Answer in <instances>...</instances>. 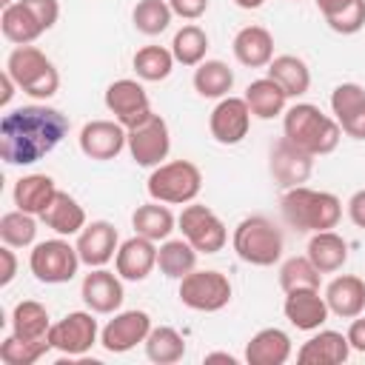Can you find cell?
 <instances>
[{
    "mask_svg": "<svg viewBox=\"0 0 365 365\" xmlns=\"http://www.w3.org/2000/svg\"><path fill=\"white\" fill-rule=\"evenodd\" d=\"M308 259L317 265L319 274H334L339 271L345 262H348V242L334 231H314L311 240H308V248H305Z\"/></svg>",
    "mask_w": 365,
    "mask_h": 365,
    "instance_id": "27",
    "label": "cell"
},
{
    "mask_svg": "<svg viewBox=\"0 0 365 365\" xmlns=\"http://www.w3.org/2000/svg\"><path fill=\"white\" fill-rule=\"evenodd\" d=\"M234 3H237L240 9H248V11H251V9H259L265 0H234Z\"/></svg>",
    "mask_w": 365,
    "mask_h": 365,
    "instance_id": "51",
    "label": "cell"
},
{
    "mask_svg": "<svg viewBox=\"0 0 365 365\" xmlns=\"http://www.w3.org/2000/svg\"><path fill=\"white\" fill-rule=\"evenodd\" d=\"M6 71L14 77L20 91L37 100H48L60 88V74L54 63L37 46H17L6 60Z\"/></svg>",
    "mask_w": 365,
    "mask_h": 365,
    "instance_id": "6",
    "label": "cell"
},
{
    "mask_svg": "<svg viewBox=\"0 0 365 365\" xmlns=\"http://www.w3.org/2000/svg\"><path fill=\"white\" fill-rule=\"evenodd\" d=\"M100 328L94 319V311H71L63 319L51 322L48 339L51 348L66 354V356H83L91 351V345H97Z\"/></svg>",
    "mask_w": 365,
    "mask_h": 365,
    "instance_id": "11",
    "label": "cell"
},
{
    "mask_svg": "<svg viewBox=\"0 0 365 365\" xmlns=\"http://www.w3.org/2000/svg\"><path fill=\"white\" fill-rule=\"evenodd\" d=\"M0 83H3V94H0V106L6 108V106L11 103V97H14V88H17V83H14V77H11L9 71H3V77H0Z\"/></svg>",
    "mask_w": 365,
    "mask_h": 365,
    "instance_id": "49",
    "label": "cell"
},
{
    "mask_svg": "<svg viewBox=\"0 0 365 365\" xmlns=\"http://www.w3.org/2000/svg\"><path fill=\"white\" fill-rule=\"evenodd\" d=\"M174 63H177V60H174L171 48H165V46H143V48H137V54L131 57L134 74H137L140 80H145V83H160V80H165V77L171 74Z\"/></svg>",
    "mask_w": 365,
    "mask_h": 365,
    "instance_id": "38",
    "label": "cell"
},
{
    "mask_svg": "<svg viewBox=\"0 0 365 365\" xmlns=\"http://www.w3.org/2000/svg\"><path fill=\"white\" fill-rule=\"evenodd\" d=\"M348 217L356 228H365V188L354 191L351 200H348Z\"/></svg>",
    "mask_w": 365,
    "mask_h": 365,
    "instance_id": "47",
    "label": "cell"
},
{
    "mask_svg": "<svg viewBox=\"0 0 365 365\" xmlns=\"http://www.w3.org/2000/svg\"><path fill=\"white\" fill-rule=\"evenodd\" d=\"M348 356H351L348 336L331 328H317V334L308 342H302V348L297 351L299 365H342Z\"/></svg>",
    "mask_w": 365,
    "mask_h": 365,
    "instance_id": "22",
    "label": "cell"
},
{
    "mask_svg": "<svg viewBox=\"0 0 365 365\" xmlns=\"http://www.w3.org/2000/svg\"><path fill=\"white\" fill-rule=\"evenodd\" d=\"M168 6L182 20H197L208 11V0H168Z\"/></svg>",
    "mask_w": 365,
    "mask_h": 365,
    "instance_id": "45",
    "label": "cell"
},
{
    "mask_svg": "<svg viewBox=\"0 0 365 365\" xmlns=\"http://www.w3.org/2000/svg\"><path fill=\"white\" fill-rule=\"evenodd\" d=\"M251 108L245 103V97H222L211 117H208V128H211V137L220 143V145H237L245 140L248 128H251Z\"/></svg>",
    "mask_w": 365,
    "mask_h": 365,
    "instance_id": "13",
    "label": "cell"
},
{
    "mask_svg": "<svg viewBox=\"0 0 365 365\" xmlns=\"http://www.w3.org/2000/svg\"><path fill=\"white\" fill-rule=\"evenodd\" d=\"M282 137L291 140L294 145H299L302 151H308L314 157H322V154H331L339 145L342 128H339V123L334 117L322 114L319 106L297 103V106L285 108Z\"/></svg>",
    "mask_w": 365,
    "mask_h": 365,
    "instance_id": "2",
    "label": "cell"
},
{
    "mask_svg": "<svg viewBox=\"0 0 365 365\" xmlns=\"http://www.w3.org/2000/svg\"><path fill=\"white\" fill-rule=\"evenodd\" d=\"M325 302L334 317L354 319L365 311V282L354 274H339L325 288Z\"/></svg>",
    "mask_w": 365,
    "mask_h": 365,
    "instance_id": "23",
    "label": "cell"
},
{
    "mask_svg": "<svg viewBox=\"0 0 365 365\" xmlns=\"http://www.w3.org/2000/svg\"><path fill=\"white\" fill-rule=\"evenodd\" d=\"M174 225H177V217L171 214V208H168L165 202H157V200H154V202H145V205H137L134 214H131V228H134V234L148 237V240H154V242L168 240L171 231H174Z\"/></svg>",
    "mask_w": 365,
    "mask_h": 365,
    "instance_id": "29",
    "label": "cell"
},
{
    "mask_svg": "<svg viewBox=\"0 0 365 365\" xmlns=\"http://www.w3.org/2000/svg\"><path fill=\"white\" fill-rule=\"evenodd\" d=\"M0 31H3V37H6L9 43H14V46H31V43L43 34V26L37 23V17H34L20 0H14V3L3 6Z\"/></svg>",
    "mask_w": 365,
    "mask_h": 365,
    "instance_id": "32",
    "label": "cell"
},
{
    "mask_svg": "<svg viewBox=\"0 0 365 365\" xmlns=\"http://www.w3.org/2000/svg\"><path fill=\"white\" fill-rule=\"evenodd\" d=\"M157 265V242L148 237H128L125 242H120L117 257H114V268L123 279L128 282H143Z\"/></svg>",
    "mask_w": 365,
    "mask_h": 365,
    "instance_id": "21",
    "label": "cell"
},
{
    "mask_svg": "<svg viewBox=\"0 0 365 365\" xmlns=\"http://www.w3.org/2000/svg\"><path fill=\"white\" fill-rule=\"evenodd\" d=\"M80 151L88 160H114L123 148H128V131L117 120H91L80 128Z\"/></svg>",
    "mask_w": 365,
    "mask_h": 365,
    "instance_id": "14",
    "label": "cell"
},
{
    "mask_svg": "<svg viewBox=\"0 0 365 365\" xmlns=\"http://www.w3.org/2000/svg\"><path fill=\"white\" fill-rule=\"evenodd\" d=\"M268 77L282 86L288 97H302L311 88V68L297 54H279L268 63Z\"/></svg>",
    "mask_w": 365,
    "mask_h": 365,
    "instance_id": "30",
    "label": "cell"
},
{
    "mask_svg": "<svg viewBox=\"0 0 365 365\" xmlns=\"http://www.w3.org/2000/svg\"><path fill=\"white\" fill-rule=\"evenodd\" d=\"M231 245H234V251L242 262L268 268V265L279 262L282 248H285V237L274 225V220H268L262 214H251V217L237 222Z\"/></svg>",
    "mask_w": 365,
    "mask_h": 365,
    "instance_id": "4",
    "label": "cell"
},
{
    "mask_svg": "<svg viewBox=\"0 0 365 365\" xmlns=\"http://www.w3.org/2000/svg\"><path fill=\"white\" fill-rule=\"evenodd\" d=\"M282 314L297 331H317L328 322L331 311L325 297H319V288H297V291H285Z\"/></svg>",
    "mask_w": 365,
    "mask_h": 365,
    "instance_id": "19",
    "label": "cell"
},
{
    "mask_svg": "<svg viewBox=\"0 0 365 365\" xmlns=\"http://www.w3.org/2000/svg\"><path fill=\"white\" fill-rule=\"evenodd\" d=\"M205 362H228V365H237V356H231L225 351H214V354H205Z\"/></svg>",
    "mask_w": 365,
    "mask_h": 365,
    "instance_id": "50",
    "label": "cell"
},
{
    "mask_svg": "<svg viewBox=\"0 0 365 365\" xmlns=\"http://www.w3.org/2000/svg\"><path fill=\"white\" fill-rule=\"evenodd\" d=\"M205 51H208V34L197 26V23H188L182 26L174 40H171V54L180 66H191L197 68L202 60H205Z\"/></svg>",
    "mask_w": 365,
    "mask_h": 365,
    "instance_id": "39",
    "label": "cell"
},
{
    "mask_svg": "<svg viewBox=\"0 0 365 365\" xmlns=\"http://www.w3.org/2000/svg\"><path fill=\"white\" fill-rule=\"evenodd\" d=\"M143 345H145V356L151 362H157V365H174V362H180L185 356V339L171 325L151 328Z\"/></svg>",
    "mask_w": 365,
    "mask_h": 365,
    "instance_id": "37",
    "label": "cell"
},
{
    "mask_svg": "<svg viewBox=\"0 0 365 365\" xmlns=\"http://www.w3.org/2000/svg\"><path fill=\"white\" fill-rule=\"evenodd\" d=\"M197 248L182 237V240H163L157 248V268L171 277V279H182L185 274H191L197 268Z\"/></svg>",
    "mask_w": 365,
    "mask_h": 365,
    "instance_id": "35",
    "label": "cell"
},
{
    "mask_svg": "<svg viewBox=\"0 0 365 365\" xmlns=\"http://www.w3.org/2000/svg\"><path fill=\"white\" fill-rule=\"evenodd\" d=\"M322 274L317 271V265L305 257H288L279 265V288L282 291H297V288H319Z\"/></svg>",
    "mask_w": 365,
    "mask_h": 365,
    "instance_id": "42",
    "label": "cell"
},
{
    "mask_svg": "<svg viewBox=\"0 0 365 365\" xmlns=\"http://www.w3.org/2000/svg\"><path fill=\"white\" fill-rule=\"evenodd\" d=\"M34 237H37L34 214H26V211L14 208V211L0 217V240H3V245L29 248V245H34Z\"/></svg>",
    "mask_w": 365,
    "mask_h": 365,
    "instance_id": "41",
    "label": "cell"
},
{
    "mask_svg": "<svg viewBox=\"0 0 365 365\" xmlns=\"http://www.w3.org/2000/svg\"><path fill=\"white\" fill-rule=\"evenodd\" d=\"M234 57L248 68H262L274 60V37L262 26H242L234 34Z\"/></svg>",
    "mask_w": 365,
    "mask_h": 365,
    "instance_id": "25",
    "label": "cell"
},
{
    "mask_svg": "<svg viewBox=\"0 0 365 365\" xmlns=\"http://www.w3.org/2000/svg\"><path fill=\"white\" fill-rule=\"evenodd\" d=\"M40 220L57 237H74V234H80L86 228V211H83V205L68 191H60V188H57L54 200L46 205V211L40 214Z\"/></svg>",
    "mask_w": 365,
    "mask_h": 365,
    "instance_id": "26",
    "label": "cell"
},
{
    "mask_svg": "<svg viewBox=\"0 0 365 365\" xmlns=\"http://www.w3.org/2000/svg\"><path fill=\"white\" fill-rule=\"evenodd\" d=\"M282 217L297 231H328L336 228L342 217V202L331 191H314L308 185H294L282 191Z\"/></svg>",
    "mask_w": 365,
    "mask_h": 365,
    "instance_id": "3",
    "label": "cell"
},
{
    "mask_svg": "<svg viewBox=\"0 0 365 365\" xmlns=\"http://www.w3.org/2000/svg\"><path fill=\"white\" fill-rule=\"evenodd\" d=\"M171 6L168 0H140L131 11V23L140 34L145 37H154V34H163L168 26H171Z\"/></svg>",
    "mask_w": 365,
    "mask_h": 365,
    "instance_id": "40",
    "label": "cell"
},
{
    "mask_svg": "<svg viewBox=\"0 0 365 365\" xmlns=\"http://www.w3.org/2000/svg\"><path fill=\"white\" fill-rule=\"evenodd\" d=\"M234 88V71L222 60H202L194 68V91L208 100H222Z\"/></svg>",
    "mask_w": 365,
    "mask_h": 365,
    "instance_id": "36",
    "label": "cell"
},
{
    "mask_svg": "<svg viewBox=\"0 0 365 365\" xmlns=\"http://www.w3.org/2000/svg\"><path fill=\"white\" fill-rule=\"evenodd\" d=\"M80 297H83L88 311H94V314H114V311H120L123 297H125L123 277L114 274V271H106V268H91L83 277Z\"/></svg>",
    "mask_w": 365,
    "mask_h": 365,
    "instance_id": "18",
    "label": "cell"
},
{
    "mask_svg": "<svg viewBox=\"0 0 365 365\" xmlns=\"http://www.w3.org/2000/svg\"><path fill=\"white\" fill-rule=\"evenodd\" d=\"M151 317L145 311H117L106 328L100 331V345L108 354H125L131 348H137L140 342H145L148 331H151Z\"/></svg>",
    "mask_w": 365,
    "mask_h": 365,
    "instance_id": "12",
    "label": "cell"
},
{
    "mask_svg": "<svg viewBox=\"0 0 365 365\" xmlns=\"http://www.w3.org/2000/svg\"><path fill=\"white\" fill-rule=\"evenodd\" d=\"M297 3H299V0H297Z\"/></svg>",
    "mask_w": 365,
    "mask_h": 365,
    "instance_id": "52",
    "label": "cell"
},
{
    "mask_svg": "<svg viewBox=\"0 0 365 365\" xmlns=\"http://www.w3.org/2000/svg\"><path fill=\"white\" fill-rule=\"evenodd\" d=\"M345 336H348V345H351V351H359V354H365V317H354V322L348 325Z\"/></svg>",
    "mask_w": 365,
    "mask_h": 365,
    "instance_id": "46",
    "label": "cell"
},
{
    "mask_svg": "<svg viewBox=\"0 0 365 365\" xmlns=\"http://www.w3.org/2000/svg\"><path fill=\"white\" fill-rule=\"evenodd\" d=\"M180 302L191 311L214 314L231 302V282L220 271H191L180 279Z\"/></svg>",
    "mask_w": 365,
    "mask_h": 365,
    "instance_id": "8",
    "label": "cell"
},
{
    "mask_svg": "<svg viewBox=\"0 0 365 365\" xmlns=\"http://www.w3.org/2000/svg\"><path fill=\"white\" fill-rule=\"evenodd\" d=\"M77 254L80 262L88 268H103L106 262H111L117 257L120 248V234L108 220H94L86 222V228L77 234Z\"/></svg>",
    "mask_w": 365,
    "mask_h": 365,
    "instance_id": "17",
    "label": "cell"
},
{
    "mask_svg": "<svg viewBox=\"0 0 365 365\" xmlns=\"http://www.w3.org/2000/svg\"><path fill=\"white\" fill-rule=\"evenodd\" d=\"M148 197L165 205H188L202 191V171L191 160L160 163L145 180Z\"/></svg>",
    "mask_w": 365,
    "mask_h": 365,
    "instance_id": "5",
    "label": "cell"
},
{
    "mask_svg": "<svg viewBox=\"0 0 365 365\" xmlns=\"http://www.w3.org/2000/svg\"><path fill=\"white\" fill-rule=\"evenodd\" d=\"M80 254H77V245H71L68 240L63 237H54V240H43L31 248L29 254V268L34 274L37 282H46V285H63V282H71L77 277V268H80Z\"/></svg>",
    "mask_w": 365,
    "mask_h": 365,
    "instance_id": "7",
    "label": "cell"
},
{
    "mask_svg": "<svg viewBox=\"0 0 365 365\" xmlns=\"http://www.w3.org/2000/svg\"><path fill=\"white\" fill-rule=\"evenodd\" d=\"M317 9L336 34H356L365 26V0H317Z\"/></svg>",
    "mask_w": 365,
    "mask_h": 365,
    "instance_id": "33",
    "label": "cell"
},
{
    "mask_svg": "<svg viewBox=\"0 0 365 365\" xmlns=\"http://www.w3.org/2000/svg\"><path fill=\"white\" fill-rule=\"evenodd\" d=\"M54 194H57V185L48 174H26L14 182V191H11L14 205L34 217H40L46 211V205L54 200Z\"/></svg>",
    "mask_w": 365,
    "mask_h": 365,
    "instance_id": "28",
    "label": "cell"
},
{
    "mask_svg": "<svg viewBox=\"0 0 365 365\" xmlns=\"http://www.w3.org/2000/svg\"><path fill=\"white\" fill-rule=\"evenodd\" d=\"M245 103L251 108L254 117L259 120H274L277 114H285V103H288V94L282 91V86L271 77H259L254 83H248L245 88Z\"/></svg>",
    "mask_w": 365,
    "mask_h": 365,
    "instance_id": "31",
    "label": "cell"
},
{
    "mask_svg": "<svg viewBox=\"0 0 365 365\" xmlns=\"http://www.w3.org/2000/svg\"><path fill=\"white\" fill-rule=\"evenodd\" d=\"M331 111L342 134L365 140V88L359 83H339L331 91Z\"/></svg>",
    "mask_w": 365,
    "mask_h": 365,
    "instance_id": "20",
    "label": "cell"
},
{
    "mask_svg": "<svg viewBox=\"0 0 365 365\" xmlns=\"http://www.w3.org/2000/svg\"><path fill=\"white\" fill-rule=\"evenodd\" d=\"M51 351V339H20V336H6L0 342V359L6 365H34L40 356Z\"/></svg>",
    "mask_w": 365,
    "mask_h": 365,
    "instance_id": "43",
    "label": "cell"
},
{
    "mask_svg": "<svg viewBox=\"0 0 365 365\" xmlns=\"http://www.w3.org/2000/svg\"><path fill=\"white\" fill-rule=\"evenodd\" d=\"M268 168H271V177L282 185V188H294V185H302L311 171H314V154L302 151L299 145H294L291 140H277L271 145V157H268Z\"/></svg>",
    "mask_w": 365,
    "mask_h": 365,
    "instance_id": "16",
    "label": "cell"
},
{
    "mask_svg": "<svg viewBox=\"0 0 365 365\" xmlns=\"http://www.w3.org/2000/svg\"><path fill=\"white\" fill-rule=\"evenodd\" d=\"M177 225L182 231V237L200 251V254H217L225 248L228 242V228L225 222L208 208V205H200V202H188L182 208V214L177 217Z\"/></svg>",
    "mask_w": 365,
    "mask_h": 365,
    "instance_id": "9",
    "label": "cell"
},
{
    "mask_svg": "<svg viewBox=\"0 0 365 365\" xmlns=\"http://www.w3.org/2000/svg\"><path fill=\"white\" fill-rule=\"evenodd\" d=\"M106 108L114 114L117 123H123L125 128L143 123L148 114H151V103H148V94L145 88L137 83V80H114L108 88H106Z\"/></svg>",
    "mask_w": 365,
    "mask_h": 365,
    "instance_id": "15",
    "label": "cell"
},
{
    "mask_svg": "<svg viewBox=\"0 0 365 365\" xmlns=\"http://www.w3.org/2000/svg\"><path fill=\"white\" fill-rule=\"evenodd\" d=\"M291 359V336L282 328H262L245 345L248 365H285Z\"/></svg>",
    "mask_w": 365,
    "mask_h": 365,
    "instance_id": "24",
    "label": "cell"
},
{
    "mask_svg": "<svg viewBox=\"0 0 365 365\" xmlns=\"http://www.w3.org/2000/svg\"><path fill=\"white\" fill-rule=\"evenodd\" d=\"M20 3L37 17V23L43 26V31H48L57 23V17H60V3L57 0H20Z\"/></svg>",
    "mask_w": 365,
    "mask_h": 365,
    "instance_id": "44",
    "label": "cell"
},
{
    "mask_svg": "<svg viewBox=\"0 0 365 365\" xmlns=\"http://www.w3.org/2000/svg\"><path fill=\"white\" fill-rule=\"evenodd\" d=\"M51 331V319L43 302L37 299H23L14 305L11 311V334L20 339H48Z\"/></svg>",
    "mask_w": 365,
    "mask_h": 365,
    "instance_id": "34",
    "label": "cell"
},
{
    "mask_svg": "<svg viewBox=\"0 0 365 365\" xmlns=\"http://www.w3.org/2000/svg\"><path fill=\"white\" fill-rule=\"evenodd\" d=\"M125 131H128V151L137 165L157 168L160 163H165V157L171 151V134H168V123L160 114L151 111L143 123H137Z\"/></svg>",
    "mask_w": 365,
    "mask_h": 365,
    "instance_id": "10",
    "label": "cell"
},
{
    "mask_svg": "<svg viewBox=\"0 0 365 365\" xmlns=\"http://www.w3.org/2000/svg\"><path fill=\"white\" fill-rule=\"evenodd\" d=\"M0 259H3V271H0V285H9L17 274V257H14V248L11 245H3L0 248Z\"/></svg>",
    "mask_w": 365,
    "mask_h": 365,
    "instance_id": "48",
    "label": "cell"
},
{
    "mask_svg": "<svg viewBox=\"0 0 365 365\" xmlns=\"http://www.w3.org/2000/svg\"><path fill=\"white\" fill-rule=\"evenodd\" d=\"M68 134V117L51 106H20L0 120V157L9 165H34Z\"/></svg>",
    "mask_w": 365,
    "mask_h": 365,
    "instance_id": "1",
    "label": "cell"
}]
</instances>
